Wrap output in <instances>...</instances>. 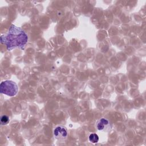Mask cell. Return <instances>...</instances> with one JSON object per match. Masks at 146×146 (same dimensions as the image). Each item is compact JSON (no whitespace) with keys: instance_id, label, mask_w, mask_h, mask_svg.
Returning <instances> with one entry per match:
<instances>
[{"instance_id":"obj_5","label":"cell","mask_w":146,"mask_h":146,"mask_svg":"<svg viewBox=\"0 0 146 146\" xmlns=\"http://www.w3.org/2000/svg\"><path fill=\"white\" fill-rule=\"evenodd\" d=\"M99 136L96 133H91L89 136V140L92 143H97L99 141Z\"/></svg>"},{"instance_id":"obj_4","label":"cell","mask_w":146,"mask_h":146,"mask_svg":"<svg viewBox=\"0 0 146 146\" xmlns=\"http://www.w3.org/2000/svg\"><path fill=\"white\" fill-rule=\"evenodd\" d=\"M54 137L60 140H65L68 136V132L66 128L63 125H58L54 129Z\"/></svg>"},{"instance_id":"obj_2","label":"cell","mask_w":146,"mask_h":146,"mask_svg":"<svg viewBox=\"0 0 146 146\" xmlns=\"http://www.w3.org/2000/svg\"><path fill=\"white\" fill-rule=\"evenodd\" d=\"M18 86L12 80H5L0 84V92L9 96H15L18 92Z\"/></svg>"},{"instance_id":"obj_3","label":"cell","mask_w":146,"mask_h":146,"mask_svg":"<svg viewBox=\"0 0 146 146\" xmlns=\"http://www.w3.org/2000/svg\"><path fill=\"white\" fill-rule=\"evenodd\" d=\"M96 126L99 131L108 132L111 129L112 124L109 120L106 118L102 117L98 120Z\"/></svg>"},{"instance_id":"obj_1","label":"cell","mask_w":146,"mask_h":146,"mask_svg":"<svg viewBox=\"0 0 146 146\" xmlns=\"http://www.w3.org/2000/svg\"><path fill=\"white\" fill-rule=\"evenodd\" d=\"M28 41V36L21 28L11 25L6 33L1 35V42L6 46L8 51L19 48L23 49Z\"/></svg>"},{"instance_id":"obj_6","label":"cell","mask_w":146,"mask_h":146,"mask_svg":"<svg viewBox=\"0 0 146 146\" xmlns=\"http://www.w3.org/2000/svg\"><path fill=\"white\" fill-rule=\"evenodd\" d=\"M10 121L9 117L7 115H3L1 117V125H6L9 123Z\"/></svg>"}]
</instances>
